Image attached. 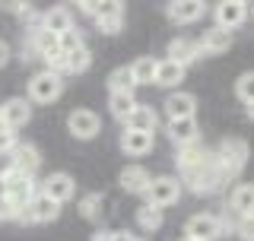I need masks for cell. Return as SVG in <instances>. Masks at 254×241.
Masks as SVG:
<instances>
[{"label":"cell","instance_id":"6da1fadb","mask_svg":"<svg viewBox=\"0 0 254 241\" xmlns=\"http://www.w3.org/2000/svg\"><path fill=\"white\" fill-rule=\"evenodd\" d=\"M181 184H188L194 194H213V190H219L226 178H222L219 165H216V156L213 152H206L197 165H190L188 172H181Z\"/></svg>","mask_w":254,"mask_h":241},{"label":"cell","instance_id":"7a4b0ae2","mask_svg":"<svg viewBox=\"0 0 254 241\" xmlns=\"http://www.w3.org/2000/svg\"><path fill=\"white\" fill-rule=\"evenodd\" d=\"M216 165L222 172V178L226 181H235L238 175H242V168L248 165V143L238 140V136H226V140L216 146Z\"/></svg>","mask_w":254,"mask_h":241},{"label":"cell","instance_id":"3957f363","mask_svg":"<svg viewBox=\"0 0 254 241\" xmlns=\"http://www.w3.org/2000/svg\"><path fill=\"white\" fill-rule=\"evenodd\" d=\"M64 92V76L51 73V70H38L35 76L29 79V102H35V105H51V102H58Z\"/></svg>","mask_w":254,"mask_h":241},{"label":"cell","instance_id":"277c9868","mask_svg":"<svg viewBox=\"0 0 254 241\" xmlns=\"http://www.w3.org/2000/svg\"><path fill=\"white\" fill-rule=\"evenodd\" d=\"M181 178H175V175H159V178L149 181V187H146V203L149 206H156V210H165V206H172V203H178V197H181Z\"/></svg>","mask_w":254,"mask_h":241},{"label":"cell","instance_id":"5b68a950","mask_svg":"<svg viewBox=\"0 0 254 241\" xmlns=\"http://www.w3.org/2000/svg\"><path fill=\"white\" fill-rule=\"evenodd\" d=\"M58 216H61V203H54L48 194L38 190V194L32 197L26 206H22L19 222H26V226H42V222H54Z\"/></svg>","mask_w":254,"mask_h":241},{"label":"cell","instance_id":"8992f818","mask_svg":"<svg viewBox=\"0 0 254 241\" xmlns=\"http://www.w3.org/2000/svg\"><path fill=\"white\" fill-rule=\"evenodd\" d=\"M229 222H222L219 216H210V213H197L188 219L185 226V238H194V241H216L222 232H226Z\"/></svg>","mask_w":254,"mask_h":241},{"label":"cell","instance_id":"52a82bcc","mask_svg":"<svg viewBox=\"0 0 254 241\" xmlns=\"http://www.w3.org/2000/svg\"><path fill=\"white\" fill-rule=\"evenodd\" d=\"M3 175H6V197H10L13 203L19 206V210H22V206H26L29 200L38 194V190H42L35 178H29V175H19L16 168H6Z\"/></svg>","mask_w":254,"mask_h":241},{"label":"cell","instance_id":"ba28073f","mask_svg":"<svg viewBox=\"0 0 254 241\" xmlns=\"http://www.w3.org/2000/svg\"><path fill=\"white\" fill-rule=\"evenodd\" d=\"M67 130L73 133L76 140H92V136H99V130H102V120L89 108H73L67 115Z\"/></svg>","mask_w":254,"mask_h":241},{"label":"cell","instance_id":"9c48e42d","mask_svg":"<svg viewBox=\"0 0 254 241\" xmlns=\"http://www.w3.org/2000/svg\"><path fill=\"white\" fill-rule=\"evenodd\" d=\"M248 3L245 0H222V3H216V10H213V19H216V26L219 29H226V32H232L238 29L245 19H248Z\"/></svg>","mask_w":254,"mask_h":241},{"label":"cell","instance_id":"30bf717a","mask_svg":"<svg viewBox=\"0 0 254 241\" xmlns=\"http://www.w3.org/2000/svg\"><path fill=\"white\" fill-rule=\"evenodd\" d=\"M0 120H3L10 130H19V127H26L32 120V102L29 99H6L3 105H0Z\"/></svg>","mask_w":254,"mask_h":241},{"label":"cell","instance_id":"8fae6325","mask_svg":"<svg viewBox=\"0 0 254 241\" xmlns=\"http://www.w3.org/2000/svg\"><path fill=\"white\" fill-rule=\"evenodd\" d=\"M10 168H16L19 175L35 178L38 168H42V152H38V146H32V143H19V146L13 149V156H10Z\"/></svg>","mask_w":254,"mask_h":241},{"label":"cell","instance_id":"7c38bea8","mask_svg":"<svg viewBox=\"0 0 254 241\" xmlns=\"http://www.w3.org/2000/svg\"><path fill=\"white\" fill-rule=\"evenodd\" d=\"M95 26H99V32H105V35H118L124 29V3L105 0L99 6V13H95Z\"/></svg>","mask_w":254,"mask_h":241},{"label":"cell","instance_id":"4fadbf2b","mask_svg":"<svg viewBox=\"0 0 254 241\" xmlns=\"http://www.w3.org/2000/svg\"><path fill=\"white\" fill-rule=\"evenodd\" d=\"M73 190H76V181L70 178L67 172H51L42 181V194H48L54 203H67V200L73 197Z\"/></svg>","mask_w":254,"mask_h":241},{"label":"cell","instance_id":"5bb4252c","mask_svg":"<svg viewBox=\"0 0 254 241\" xmlns=\"http://www.w3.org/2000/svg\"><path fill=\"white\" fill-rule=\"evenodd\" d=\"M165 133H169V140L178 149H185L190 143H197L200 127H197V118H181V120H169V124H165Z\"/></svg>","mask_w":254,"mask_h":241},{"label":"cell","instance_id":"9a60e30c","mask_svg":"<svg viewBox=\"0 0 254 241\" xmlns=\"http://www.w3.org/2000/svg\"><path fill=\"white\" fill-rule=\"evenodd\" d=\"M203 13H206V6L200 0H175V3L165 6V16H169L172 22H178V26H190V22H197Z\"/></svg>","mask_w":254,"mask_h":241},{"label":"cell","instance_id":"2e32d148","mask_svg":"<svg viewBox=\"0 0 254 241\" xmlns=\"http://www.w3.org/2000/svg\"><path fill=\"white\" fill-rule=\"evenodd\" d=\"M200 42H194V38H185V35H178V38H172L169 42V60L175 63H181V67H188V63H194L197 58H200Z\"/></svg>","mask_w":254,"mask_h":241},{"label":"cell","instance_id":"e0dca14e","mask_svg":"<svg viewBox=\"0 0 254 241\" xmlns=\"http://www.w3.org/2000/svg\"><path fill=\"white\" fill-rule=\"evenodd\" d=\"M229 210H232L238 219L254 216V184H235L232 194H229Z\"/></svg>","mask_w":254,"mask_h":241},{"label":"cell","instance_id":"ac0fdd59","mask_svg":"<svg viewBox=\"0 0 254 241\" xmlns=\"http://www.w3.org/2000/svg\"><path fill=\"white\" fill-rule=\"evenodd\" d=\"M165 115H169V120L194 118L197 115V99L190 92H172L169 99H165Z\"/></svg>","mask_w":254,"mask_h":241},{"label":"cell","instance_id":"d6986e66","mask_svg":"<svg viewBox=\"0 0 254 241\" xmlns=\"http://www.w3.org/2000/svg\"><path fill=\"white\" fill-rule=\"evenodd\" d=\"M42 29L54 32V35L61 38L64 32L73 29V13H70L67 6H51V10H45V13H42Z\"/></svg>","mask_w":254,"mask_h":241},{"label":"cell","instance_id":"ffe728a7","mask_svg":"<svg viewBox=\"0 0 254 241\" xmlns=\"http://www.w3.org/2000/svg\"><path fill=\"white\" fill-rule=\"evenodd\" d=\"M229 48H232V32H226L219 26H213V29L203 32V38H200L203 58H206V54H222V51H229Z\"/></svg>","mask_w":254,"mask_h":241},{"label":"cell","instance_id":"44dd1931","mask_svg":"<svg viewBox=\"0 0 254 241\" xmlns=\"http://www.w3.org/2000/svg\"><path fill=\"white\" fill-rule=\"evenodd\" d=\"M156 124H159V115L153 111V105H140L133 108V115L124 120L127 130H143V133H156Z\"/></svg>","mask_w":254,"mask_h":241},{"label":"cell","instance_id":"7402d4cb","mask_svg":"<svg viewBox=\"0 0 254 241\" xmlns=\"http://www.w3.org/2000/svg\"><path fill=\"white\" fill-rule=\"evenodd\" d=\"M121 149L127 156H146L153 149V133H143V130H121Z\"/></svg>","mask_w":254,"mask_h":241},{"label":"cell","instance_id":"603a6c76","mask_svg":"<svg viewBox=\"0 0 254 241\" xmlns=\"http://www.w3.org/2000/svg\"><path fill=\"white\" fill-rule=\"evenodd\" d=\"M149 172L143 165H127L124 172H121V187L127 190V194H146V187H149Z\"/></svg>","mask_w":254,"mask_h":241},{"label":"cell","instance_id":"cb8c5ba5","mask_svg":"<svg viewBox=\"0 0 254 241\" xmlns=\"http://www.w3.org/2000/svg\"><path fill=\"white\" fill-rule=\"evenodd\" d=\"M185 70L181 63L175 60H159V70H156V86H165V89H175V86H181V79H185Z\"/></svg>","mask_w":254,"mask_h":241},{"label":"cell","instance_id":"d4e9b609","mask_svg":"<svg viewBox=\"0 0 254 241\" xmlns=\"http://www.w3.org/2000/svg\"><path fill=\"white\" fill-rule=\"evenodd\" d=\"M26 42L35 48L38 58H48L51 51H58V35H54V32H48V29H42V26L29 29V38H26Z\"/></svg>","mask_w":254,"mask_h":241},{"label":"cell","instance_id":"484cf974","mask_svg":"<svg viewBox=\"0 0 254 241\" xmlns=\"http://www.w3.org/2000/svg\"><path fill=\"white\" fill-rule=\"evenodd\" d=\"M156 70H159L156 58H137L130 63V73L137 79V86H153L156 83Z\"/></svg>","mask_w":254,"mask_h":241},{"label":"cell","instance_id":"4316f807","mask_svg":"<svg viewBox=\"0 0 254 241\" xmlns=\"http://www.w3.org/2000/svg\"><path fill=\"white\" fill-rule=\"evenodd\" d=\"M137 105L140 102L133 99V95H127V92H111V99H108V108H111V115H115L118 120H127Z\"/></svg>","mask_w":254,"mask_h":241},{"label":"cell","instance_id":"83f0119b","mask_svg":"<svg viewBox=\"0 0 254 241\" xmlns=\"http://www.w3.org/2000/svg\"><path fill=\"white\" fill-rule=\"evenodd\" d=\"M108 89H111V92H127V95H133V89H137V79H133L130 67H118V70H111V76H108Z\"/></svg>","mask_w":254,"mask_h":241},{"label":"cell","instance_id":"f1b7e54d","mask_svg":"<svg viewBox=\"0 0 254 241\" xmlns=\"http://www.w3.org/2000/svg\"><path fill=\"white\" fill-rule=\"evenodd\" d=\"M137 226H140V232H159V229H162V210L143 203L137 210Z\"/></svg>","mask_w":254,"mask_h":241},{"label":"cell","instance_id":"f546056e","mask_svg":"<svg viewBox=\"0 0 254 241\" xmlns=\"http://www.w3.org/2000/svg\"><path fill=\"white\" fill-rule=\"evenodd\" d=\"M89 48H76V51L67 54V73H83V70H89Z\"/></svg>","mask_w":254,"mask_h":241},{"label":"cell","instance_id":"4dcf8cb0","mask_svg":"<svg viewBox=\"0 0 254 241\" xmlns=\"http://www.w3.org/2000/svg\"><path fill=\"white\" fill-rule=\"evenodd\" d=\"M235 95L245 102V105L254 102V70H248V73H242L235 79Z\"/></svg>","mask_w":254,"mask_h":241},{"label":"cell","instance_id":"1f68e13d","mask_svg":"<svg viewBox=\"0 0 254 241\" xmlns=\"http://www.w3.org/2000/svg\"><path fill=\"white\" fill-rule=\"evenodd\" d=\"M76 206H79V216H83V219H99V213H102V194H86Z\"/></svg>","mask_w":254,"mask_h":241},{"label":"cell","instance_id":"d6a6232c","mask_svg":"<svg viewBox=\"0 0 254 241\" xmlns=\"http://www.w3.org/2000/svg\"><path fill=\"white\" fill-rule=\"evenodd\" d=\"M58 48L64 54H70V51H76V48H86V42H83V35H79L76 29H70V32H64L58 38Z\"/></svg>","mask_w":254,"mask_h":241},{"label":"cell","instance_id":"836d02e7","mask_svg":"<svg viewBox=\"0 0 254 241\" xmlns=\"http://www.w3.org/2000/svg\"><path fill=\"white\" fill-rule=\"evenodd\" d=\"M16 146H19V140H16V130H10V127L0 120V156H13Z\"/></svg>","mask_w":254,"mask_h":241},{"label":"cell","instance_id":"e575fe53","mask_svg":"<svg viewBox=\"0 0 254 241\" xmlns=\"http://www.w3.org/2000/svg\"><path fill=\"white\" fill-rule=\"evenodd\" d=\"M235 235L242 241H254V216H248V219H235Z\"/></svg>","mask_w":254,"mask_h":241},{"label":"cell","instance_id":"d590c367","mask_svg":"<svg viewBox=\"0 0 254 241\" xmlns=\"http://www.w3.org/2000/svg\"><path fill=\"white\" fill-rule=\"evenodd\" d=\"M19 213H22V210L13 203L10 197H3V200H0V219H3V222H10V219H19Z\"/></svg>","mask_w":254,"mask_h":241},{"label":"cell","instance_id":"8d00e7d4","mask_svg":"<svg viewBox=\"0 0 254 241\" xmlns=\"http://www.w3.org/2000/svg\"><path fill=\"white\" fill-rule=\"evenodd\" d=\"M99 0H83V3H76V10L79 13H83V16H92V19H95V13H99Z\"/></svg>","mask_w":254,"mask_h":241},{"label":"cell","instance_id":"74e56055","mask_svg":"<svg viewBox=\"0 0 254 241\" xmlns=\"http://www.w3.org/2000/svg\"><path fill=\"white\" fill-rule=\"evenodd\" d=\"M108 241H140V238L127 229H115V232H108Z\"/></svg>","mask_w":254,"mask_h":241},{"label":"cell","instance_id":"f35d334b","mask_svg":"<svg viewBox=\"0 0 254 241\" xmlns=\"http://www.w3.org/2000/svg\"><path fill=\"white\" fill-rule=\"evenodd\" d=\"M10 58H13V48L3 42V38H0V67H6V63H10Z\"/></svg>","mask_w":254,"mask_h":241},{"label":"cell","instance_id":"ab89813d","mask_svg":"<svg viewBox=\"0 0 254 241\" xmlns=\"http://www.w3.org/2000/svg\"><path fill=\"white\" fill-rule=\"evenodd\" d=\"M3 197H6V175L0 172V200H3Z\"/></svg>","mask_w":254,"mask_h":241},{"label":"cell","instance_id":"60d3db41","mask_svg":"<svg viewBox=\"0 0 254 241\" xmlns=\"http://www.w3.org/2000/svg\"><path fill=\"white\" fill-rule=\"evenodd\" d=\"M92 241H108V232H95V235H92Z\"/></svg>","mask_w":254,"mask_h":241},{"label":"cell","instance_id":"b9f144b4","mask_svg":"<svg viewBox=\"0 0 254 241\" xmlns=\"http://www.w3.org/2000/svg\"><path fill=\"white\" fill-rule=\"evenodd\" d=\"M248 118L254 120V102H251V105H248Z\"/></svg>","mask_w":254,"mask_h":241},{"label":"cell","instance_id":"7bdbcfd3","mask_svg":"<svg viewBox=\"0 0 254 241\" xmlns=\"http://www.w3.org/2000/svg\"><path fill=\"white\" fill-rule=\"evenodd\" d=\"M181 241H194V238H181Z\"/></svg>","mask_w":254,"mask_h":241}]
</instances>
